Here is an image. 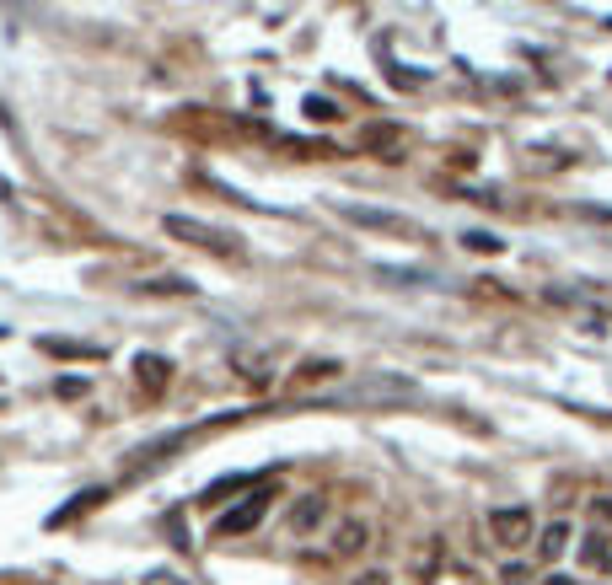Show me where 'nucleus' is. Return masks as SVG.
Returning <instances> with one entry per match:
<instances>
[{"label":"nucleus","instance_id":"nucleus-1","mask_svg":"<svg viewBox=\"0 0 612 585\" xmlns=\"http://www.w3.org/2000/svg\"><path fill=\"white\" fill-rule=\"evenodd\" d=\"M162 226H167V236H178V242H188V247H204V253H221V258H232V253L242 247V236L237 232L210 226V221H193V215H167Z\"/></svg>","mask_w":612,"mask_h":585},{"label":"nucleus","instance_id":"nucleus-2","mask_svg":"<svg viewBox=\"0 0 612 585\" xmlns=\"http://www.w3.org/2000/svg\"><path fill=\"white\" fill-rule=\"evenodd\" d=\"M420 387H414V376H403V371H370L360 376L344 398L350 403H403V398H414Z\"/></svg>","mask_w":612,"mask_h":585},{"label":"nucleus","instance_id":"nucleus-3","mask_svg":"<svg viewBox=\"0 0 612 585\" xmlns=\"http://www.w3.org/2000/svg\"><path fill=\"white\" fill-rule=\"evenodd\" d=\"M269 505H274V489H252L242 505H232L226 516H215V537H242V531H252L269 516Z\"/></svg>","mask_w":612,"mask_h":585},{"label":"nucleus","instance_id":"nucleus-4","mask_svg":"<svg viewBox=\"0 0 612 585\" xmlns=\"http://www.w3.org/2000/svg\"><path fill=\"white\" fill-rule=\"evenodd\" d=\"M339 215L344 221H355V226H366V232H381V236H420V226L409 221V215H392V210H376V204H339Z\"/></svg>","mask_w":612,"mask_h":585},{"label":"nucleus","instance_id":"nucleus-5","mask_svg":"<svg viewBox=\"0 0 612 585\" xmlns=\"http://www.w3.org/2000/svg\"><path fill=\"white\" fill-rule=\"evenodd\" d=\"M489 531H494V542H505V548L532 542V505H494Z\"/></svg>","mask_w":612,"mask_h":585},{"label":"nucleus","instance_id":"nucleus-6","mask_svg":"<svg viewBox=\"0 0 612 585\" xmlns=\"http://www.w3.org/2000/svg\"><path fill=\"white\" fill-rule=\"evenodd\" d=\"M370 548V527L360 516H344L339 527L328 531V559H355V553H366Z\"/></svg>","mask_w":612,"mask_h":585},{"label":"nucleus","instance_id":"nucleus-7","mask_svg":"<svg viewBox=\"0 0 612 585\" xmlns=\"http://www.w3.org/2000/svg\"><path fill=\"white\" fill-rule=\"evenodd\" d=\"M285 527H291V537H311L317 527H328V500H322V494H301V500L291 505Z\"/></svg>","mask_w":612,"mask_h":585},{"label":"nucleus","instance_id":"nucleus-8","mask_svg":"<svg viewBox=\"0 0 612 585\" xmlns=\"http://www.w3.org/2000/svg\"><path fill=\"white\" fill-rule=\"evenodd\" d=\"M569 537H575V527H569V521H548V527H543V537H538V559H543V564L564 559Z\"/></svg>","mask_w":612,"mask_h":585},{"label":"nucleus","instance_id":"nucleus-9","mask_svg":"<svg viewBox=\"0 0 612 585\" xmlns=\"http://www.w3.org/2000/svg\"><path fill=\"white\" fill-rule=\"evenodd\" d=\"M301 114L311 118V124H339V118H344L333 97H306V103H301Z\"/></svg>","mask_w":612,"mask_h":585},{"label":"nucleus","instance_id":"nucleus-10","mask_svg":"<svg viewBox=\"0 0 612 585\" xmlns=\"http://www.w3.org/2000/svg\"><path fill=\"white\" fill-rule=\"evenodd\" d=\"M339 371H344L339 360H306L301 371H296V382H333Z\"/></svg>","mask_w":612,"mask_h":585},{"label":"nucleus","instance_id":"nucleus-11","mask_svg":"<svg viewBox=\"0 0 612 585\" xmlns=\"http://www.w3.org/2000/svg\"><path fill=\"white\" fill-rule=\"evenodd\" d=\"M607 553H612V542H607V531H602V527L580 542V559H586V564H597V570H602V559H607Z\"/></svg>","mask_w":612,"mask_h":585},{"label":"nucleus","instance_id":"nucleus-12","mask_svg":"<svg viewBox=\"0 0 612 585\" xmlns=\"http://www.w3.org/2000/svg\"><path fill=\"white\" fill-rule=\"evenodd\" d=\"M167 371H173L167 360H156V354H140V382H151V387H162V382H167Z\"/></svg>","mask_w":612,"mask_h":585},{"label":"nucleus","instance_id":"nucleus-13","mask_svg":"<svg viewBox=\"0 0 612 585\" xmlns=\"http://www.w3.org/2000/svg\"><path fill=\"white\" fill-rule=\"evenodd\" d=\"M462 247H473V253H499L505 242H499L494 232H462Z\"/></svg>","mask_w":612,"mask_h":585},{"label":"nucleus","instance_id":"nucleus-14","mask_svg":"<svg viewBox=\"0 0 612 585\" xmlns=\"http://www.w3.org/2000/svg\"><path fill=\"white\" fill-rule=\"evenodd\" d=\"M145 291H156V295H193V285L167 274V280H145Z\"/></svg>","mask_w":612,"mask_h":585},{"label":"nucleus","instance_id":"nucleus-15","mask_svg":"<svg viewBox=\"0 0 612 585\" xmlns=\"http://www.w3.org/2000/svg\"><path fill=\"white\" fill-rule=\"evenodd\" d=\"M360 145H376V151H387V145H398V129H387V124H381V129H366V134H360Z\"/></svg>","mask_w":612,"mask_h":585},{"label":"nucleus","instance_id":"nucleus-16","mask_svg":"<svg viewBox=\"0 0 612 585\" xmlns=\"http://www.w3.org/2000/svg\"><path fill=\"white\" fill-rule=\"evenodd\" d=\"M591 521H597V527L612 521V494H597V500H591Z\"/></svg>","mask_w":612,"mask_h":585},{"label":"nucleus","instance_id":"nucleus-17","mask_svg":"<svg viewBox=\"0 0 612 585\" xmlns=\"http://www.w3.org/2000/svg\"><path fill=\"white\" fill-rule=\"evenodd\" d=\"M140 585H188V580L178 575V570H151V575H145Z\"/></svg>","mask_w":612,"mask_h":585},{"label":"nucleus","instance_id":"nucleus-18","mask_svg":"<svg viewBox=\"0 0 612 585\" xmlns=\"http://www.w3.org/2000/svg\"><path fill=\"white\" fill-rule=\"evenodd\" d=\"M355 585H392L387 570H366V575H355Z\"/></svg>","mask_w":612,"mask_h":585},{"label":"nucleus","instance_id":"nucleus-19","mask_svg":"<svg viewBox=\"0 0 612 585\" xmlns=\"http://www.w3.org/2000/svg\"><path fill=\"white\" fill-rule=\"evenodd\" d=\"M429 570H435V542H425V553H420V575L429 580Z\"/></svg>","mask_w":612,"mask_h":585},{"label":"nucleus","instance_id":"nucleus-20","mask_svg":"<svg viewBox=\"0 0 612 585\" xmlns=\"http://www.w3.org/2000/svg\"><path fill=\"white\" fill-rule=\"evenodd\" d=\"M538 585H575L569 575H548V580H538Z\"/></svg>","mask_w":612,"mask_h":585},{"label":"nucleus","instance_id":"nucleus-21","mask_svg":"<svg viewBox=\"0 0 612 585\" xmlns=\"http://www.w3.org/2000/svg\"><path fill=\"white\" fill-rule=\"evenodd\" d=\"M602 570H607V575H612V553H607V559H602Z\"/></svg>","mask_w":612,"mask_h":585}]
</instances>
